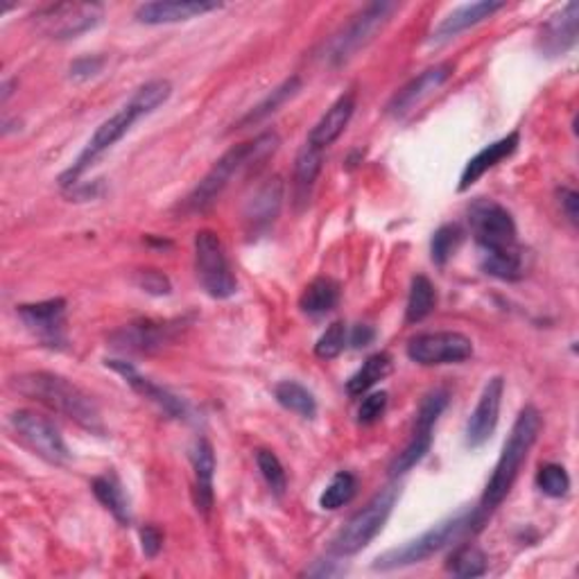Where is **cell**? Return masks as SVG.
Wrapping results in <instances>:
<instances>
[{"label":"cell","instance_id":"1","mask_svg":"<svg viewBox=\"0 0 579 579\" xmlns=\"http://www.w3.org/2000/svg\"><path fill=\"white\" fill-rule=\"evenodd\" d=\"M170 95H173V84H170L167 80H150L143 86L136 89L125 105L95 129V134L84 146V150L73 161V165L68 167L66 173H61V177H59L61 188L78 186L80 177L102 154L109 152L120 139H125L129 129L139 123L143 116H150L159 107H163L165 102L170 100Z\"/></svg>","mask_w":579,"mask_h":579},{"label":"cell","instance_id":"2","mask_svg":"<svg viewBox=\"0 0 579 579\" xmlns=\"http://www.w3.org/2000/svg\"><path fill=\"white\" fill-rule=\"evenodd\" d=\"M10 387L30 401L46 405L48 410L68 417L89 432L105 435V424H102L97 403L91 398V394H86L73 381L59 377V373L25 371L10 379Z\"/></svg>","mask_w":579,"mask_h":579},{"label":"cell","instance_id":"3","mask_svg":"<svg viewBox=\"0 0 579 579\" xmlns=\"http://www.w3.org/2000/svg\"><path fill=\"white\" fill-rule=\"evenodd\" d=\"M281 146V139L277 131H263L256 139L245 141L241 146H233L229 152H224L213 167L209 170L204 180L190 190V195L184 199V213H204L209 211L213 204L220 199V195L238 180L241 175L250 173L256 165L267 161Z\"/></svg>","mask_w":579,"mask_h":579},{"label":"cell","instance_id":"4","mask_svg":"<svg viewBox=\"0 0 579 579\" xmlns=\"http://www.w3.org/2000/svg\"><path fill=\"white\" fill-rule=\"evenodd\" d=\"M541 428H543L541 413L536 410L534 405H525L523 410L519 413L514 426H512V432L507 435L500 458L494 466L491 478H489L485 494L480 498V509L487 517L509 496V491H512L532 447L536 444Z\"/></svg>","mask_w":579,"mask_h":579},{"label":"cell","instance_id":"5","mask_svg":"<svg viewBox=\"0 0 579 579\" xmlns=\"http://www.w3.org/2000/svg\"><path fill=\"white\" fill-rule=\"evenodd\" d=\"M485 519H487V514L483 512L480 507L478 509H460L458 514L439 521L437 525H432L430 530H426L417 539L405 541L403 546H396V548L383 553L377 559V564H373V570L385 572V570H396V568H407V566L421 564V561L430 559L432 555L449 548L451 543L460 541L468 532L480 530Z\"/></svg>","mask_w":579,"mask_h":579},{"label":"cell","instance_id":"6","mask_svg":"<svg viewBox=\"0 0 579 579\" xmlns=\"http://www.w3.org/2000/svg\"><path fill=\"white\" fill-rule=\"evenodd\" d=\"M396 498H398V489L396 487H387V489H383V491H379L377 496H373L360 509V512H356L347 521V525L335 534L333 546H331L333 555H337V557H354L360 551H364L369 543L383 532L387 519L394 512Z\"/></svg>","mask_w":579,"mask_h":579},{"label":"cell","instance_id":"7","mask_svg":"<svg viewBox=\"0 0 579 579\" xmlns=\"http://www.w3.org/2000/svg\"><path fill=\"white\" fill-rule=\"evenodd\" d=\"M195 275L211 299H231L238 292V279L224 243L213 229H199L195 233Z\"/></svg>","mask_w":579,"mask_h":579},{"label":"cell","instance_id":"8","mask_svg":"<svg viewBox=\"0 0 579 579\" xmlns=\"http://www.w3.org/2000/svg\"><path fill=\"white\" fill-rule=\"evenodd\" d=\"M468 227L475 245L480 247V254L507 252L519 247L517 222L502 204L496 199L478 197L468 207Z\"/></svg>","mask_w":579,"mask_h":579},{"label":"cell","instance_id":"9","mask_svg":"<svg viewBox=\"0 0 579 579\" xmlns=\"http://www.w3.org/2000/svg\"><path fill=\"white\" fill-rule=\"evenodd\" d=\"M398 10L396 3H385V0H379V3H369L364 5L351 21L339 30L335 37L328 42L326 48V61L333 66H343L347 63L360 48H364L373 34H377L390 16Z\"/></svg>","mask_w":579,"mask_h":579},{"label":"cell","instance_id":"10","mask_svg":"<svg viewBox=\"0 0 579 579\" xmlns=\"http://www.w3.org/2000/svg\"><path fill=\"white\" fill-rule=\"evenodd\" d=\"M105 19V8L97 3H55L32 14V23L48 39H78L95 30Z\"/></svg>","mask_w":579,"mask_h":579},{"label":"cell","instance_id":"11","mask_svg":"<svg viewBox=\"0 0 579 579\" xmlns=\"http://www.w3.org/2000/svg\"><path fill=\"white\" fill-rule=\"evenodd\" d=\"M451 401L449 390H432L424 396L421 405H419V413H417V424H415V432L413 439L407 441V447L394 458V462L390 464V475L392 478H401L407 471H413L428 453L432 447V432L435 426L441 417V413L447 410V405Z\"/></svg>","mask_w":579,"mask_h":579},{"label":"cell","instance_id":"12","mask_svg":"<svg viewBox=\"0 0 579 579\" xmlns=\"http://www.w3.org/2000/svg\"><path fill=\"white\" fill-rule=\"evenodd\" d=\"M10 424L34 455L55 466H66L71 462V451H68L59 428L48 417L32 410H16L12 413Z\"/></svg>","mask_w":579,"mask_h":579},{"label":"cell","instance_id":"13","mask_svg":"<svg viewBox=\"0 0 579 579\" xmlns=\"http://www.w3.org/2000/svg\"><path fill=\"white\" fill-rule=\"evenodd\" d=\"M405 351L407 358L421 367L460 364L473 356V343L458 331H435L413 337Z\"/></svg>","mask_w":579,"mask_h":579},{"label":"cell","instance_id":"14","mask_svg":"<svg viewBox=\"0 0 579 579\" xmlns=\"http://www.w3.org/2000/svg\"><path fill=\"white\" fill-rule=\"evenodd\" d=\"M182 322H154L139 320L120 326L112 333L109 343L125 354H154L175 339Z\"/></svg>","mask_w":579,"mask_h":579},{"label":"cell","instance_id":"15","mask_svg":"<svg viewBox=\"0 0 579 579\" xmlns=\"http://www.w3.org/2000/svg\"><path fill=\"white\" fill-rule=\"evenodd\" d=\"M455 73V63L453 61H441L435 63L421 76H417L415 80L407 82L387 105V114L392 118H405L407 114H413L426 97H430L435 91H439L444 86Z\"/></svg>","mask_w":579,"mask_h":579},{"label":"cell","instance_id":"16","mask_svg":"<svg viewBox=\"0 0 579 579\" xmlns=\"http://www.w3.org/2000/svg\"><path fill=\"white\" fill-rule=\"evenodd\" d=\"M502 394H505V379L494 377L487 381L478 403H475V410L471 413L466 421V447L468 449H480L491 439L496 432L498 419H500V405H502Z\"/></svg>","mask_w":579,"mask_h":579},{"label":"cell","instance_id":"17","mask_svg":"<svg viewBox=\"0 0 579 579\" xmlns=\"http://www.w3.org/2000/svg\"><path fill=\"white\" fill-rule=\"evenodd\" d=\"M19 317L25 328L39 337L48 347L63 345V326H66V301L63 299H46L37 303H21Z\"/></svg>","mask_w":579,"mask_h":579},{"label":"cell","instance_id":"18","mask_svg":"<svg viewBox=\"0 0 579 579\" xmlns=\"http://www.w3.org/2000/svg\"><path fill=\"white\" fill-rule=\"evenodd\" d=\"M107 369L116 371L118 377L136 392L139 396L148 398L150 403H154L161 413H165L170 419H184L188 415V407L186 403L173 394L170 390L157 385L152 379L143 377V373L136 369L131 362L127 360H105Z\"/></svg>","mask_w":579,"mask_h":579},{"label":"cell","instance_id":"19","mask_svg":"<svg viewBox=\"0 0 579 579\" xmlns=\"http://www.w3.org/2000/svg\"><path fill=\"white\" fill-rule=\"evenodd\" d=\"M190 462H193V498L197 512L209 519L216 505V451L209 439L199 437L193 449H190Z\"/></svg>","mask_w":579,"mask_h":579},{"label":"cell","instance_id":"20","mask_svg":"<svg viewBox=\"0 0 579 579\" xmlns=\"http://www.w3.org/2000/svg\"><path fill=\"white\" fill-rule=\"evenodd\" d=\"M216 10H222V3H209V0H157V3H143L136 8L134 19L143 25H173Z\"/></svg>","mask_w":579,"mask_h":579},{"label":"cell","instance_id":"21","mask_svg":"<svg viewBox=\"0 0 579 579\" xmlns=\"http://www.w3.org/2000/svg\"><path fill=\"white\" fill-rule=\"evenodd\" d=\"M283 195H286V184L279 175L265 180L254 195L247 199L243 218L250 227L252 233L267 231L281 213L283 207Z\"/></svg>","mask_w":579,"mask_h":579},{"label":"cell","instance_id":"22","mask_svg":"<svg viewBox=\"0 0 579 579\" xmlns=\"http://www.w3.org/2000/svg\"><path fill=\"white\" fill-rule=\"evenodd\" d=\"M577 23H579V5L568 3L561 12H557L546 25L541 27L536 37V48L543 57H564L577 44Z\"/></svg>","mask_w":579,"mask_h":579},{"label":"cell","instance_id":"23","mask_svg":"<svg viewBox=\"0 0 579 579\" xmlns=\"http://www.w3.org/2000/svg\"><path fill=\"white\" fill-rule=\"evenodd\" d=\"M519 146H521V134L512 131V134L502 136V139L489 143L487 148H483L475 157H471L462 170V175H460L458 193H466L471 186L478 184L491 167H496L498 163L512 157L519 150Z\"/></svg>","mask_w":579,"mask_h":579},{"label":"cell","instance_id":"24","mask_svg":"<svg viewBox=\"0 0 579 579\" xmlns=\"http://www.w3.org/2000/svg\"><path fill=\"white\" fill-rule=\"evenodd\" d=\"M356 105H358V100H356L354 91L339 95L333 105L326 109V114L317 120V125L311 129L309 143L315 148H322V150L333 146L349 127V123L356 114Z\"/></svg>","mask_w":579,"mask_h":579},{"label":"cell","instance_id":"25","mask_svg":"<svg viewBox=\"0 0 579 579\" xmlns=\"http://www.w3.org/2000/svg\"><path fill=\"white\" fill-rule=\"evenodd\" d=\"M502 8H505V3H498V0H478V3L460 5L449 16L439 21V25L432 32V44H444V42L455 39L460 32L491 19Z\"/></svg>","mask_w":579,"mask_h":579},{"label":"cell","instance_id":"26","mask_svg":"<svg viewBox=\"0 0 579 579\" xmlns=\"http://www.w3.org/2000/svg\"><path fill=\"white\" fill-rule=\"evenodd\" d=\"M324 152L326 150L315 148L305 141L297 154V161H294V207L297 211L305 209L311 204L315 184L324 167Z\"/></svg>","mask_w":579,"mask_h":579},{"label":"cell","instance_id":"27","mask_svg":"<svg viewBox=\"0 0 579 579\" xmlns=\"http://www.w3.org/2000/svg\"><path fill=\"white\" fill-rule=\"evenodd\" d=\"M91 491L97 498V502L112 512V517L120 523V525H129L131 523V505L129 498L120 485V480L116 478L114 473H105V475H97L91 483Z\"/></svg>","mask_w":579,"mask_h":579},{"label":"cell","instance_id":"28","mask_svg":"<svg viewBox=\"0 0 579 579\" xmlns=\"http://www.w3.org/2000/svg\"><path fill=\"white\" fill-rule=\"evenodd\" d=\"M480 267L485 275L498 279V281H521L525 277V250L519 245L507 252H494V254H480Z\"/></svg>","mask_w":579,"mask_h":579},{"label":"cell","instance_id":"29","mask_svg":"<svg viewBox=\"0 0 579 579\" xmlns=\"http://www.w3.org/2000/svg\"><path fill=\"white\" fill-rule=\"evenodd\" d=\"M337 301H339V283L331 277H317L305 286L299 299V309L311 317H322L335 309Z\"/></svg>","mask_w":579,"mask_h":579},{"label":"cell","instance_id":"30","mask_svg":"<svg viewBox=\"0 0 579 579\" xmlns=\"http://www.w3.org/2000/svg\"><path fill=\"white\" fill-rule=\"evenodd\" d=\"M299 91H301V78L299 76H292V78L283 80L275 91L267 93L265 100H260L258 105L241 123H238L235 129H245V127H254V125L263 123L271 114H277L286 105V102H290Z\"/></svg>","mask_w":579,"mask_h":579},{"label":"cell","instance_id":"31","mask_svg":"<svg viewBox=\"0 0 579 579\" xmlns=\"http://www.w3.org/2000/svg\"><path fill=\"white\" fill-rule=\"evenodd\" d=\"M275 398L288 413H294L301 419L317 417V398L315 394L297 381H281L275 387Z\"/></svg>","mask_w":579,"mask_h":579},{"label":"cell","instance_id":"32","mask_svg":"<svg viewBox=\"0 0 579 579\" xmlns=\"http://www.w3.org/2000/svg\"><path fill=\"white\" fill-rule=\"evenodd\" d=\"M390 371H392V358H390V354H385V351L373 354V356H369L362 362V367L347 381V392L351 396H362L373 385H379L387 377Z\"/></svg>","mask_w":579,"mask_h":579},{"label":"cell","instance_id":"33","mask_svg":"<svg viewBox=\"0 0 579 579\" xmlns=\"http://www.w3.org/2000/svg\"><path fill=\"white\" fill-rule=\"evenodd\" d=\"M437 305V290L432 281L424 275H417L410 283V294H407V309H405V322L407 324H419L424 322Z\"/></svg>","mask_w":579,"mask_h":579},{"label":"cell","instance_id":"34","mask_svg":"<svg viewBox=\"0 0 579 579\" xmlns=\"http://www.w3.org/2000/svg\"><path fill=\"white\" fill-rule=\"evenodd\" d=\"M356 491H358V478H356V475L349 473V471H339V473L333 475L328 487L322 491L320 507L328 509V512H335V509L349 505L354 500Z\"/></svg>","mask_w":579,"mask_h":579},{"label":"cell","instance_id":"35","mask_svg":"<svg viewBox=\"0 0 579 579\" xmlns=\"http://www.w3.org/2000/svg\"><path fill=\"white\" fill-rule=\"evenodd\" d=\"M447 570L453 572L455 577L468 579V577H483L487 572V555L478 548V546H462L458 548L449 561H447Z\"/></svg>","mask_w":579,"mask_h":579},{"label":"cell","instance_id":"36","mask_svg":"<svg viewBox=\"0 0 579 579\" xmlns=\"http://www.w3.org/2000/svg\"><path fill=\"white\" fill-rule=\"evenodd\" d=\"M462 241H464V231L460 229V224L439 227L432 233V241H430L432 263L439 267H444L453 258V254L460 250Z\"/></svg>","mask_w":579,"mask_h":579},{"label":"cell","instance_id":"37","mask_svg":"<svg viewBox=\"0 0 579 579\" xmlns=\"http://www.w3.org/2000/svg\"><path fill=\"white\" fill-rule=\"evenodd\" d=\"M256 466L263 475V480L267 483L269 491L275 494L277 498H283L286 489H288V475H286V468H283L279 455L275 451L258 449L256 451Z\"/></svg>","mask_w":579,"mask_h":579},{"label":"cell","instance_id":"38","mask_svg":"<svg viewBox=\"0 0 579 579\" xmlns=\"http://www.w3.org/2000/svg\"><path fill=\"white\" fill-rule=\"evenodd\" d=\"M536 487L548 498H564L570 491V475L561 464H541L536 471Z\"/></svg>","mask_w":579,"mask_h":579},{"label":"cell","instance_id":"39","mask_svg":"<svg viewBox=\"0 0 579 579\" xmlns=\"http://www.w3.org/2000/svg\"><path fill=\"white\" fill-rule=\"evenodd\" d=\"M347 343H349V331H347V324L345 322H333L324 333L322 337L317 339L315 345V356L320 360H333L337 358L339 354H343L347 349Z\"/></svg>","mask_w":579,"mask_h":579},{"label":"cell","instance_id":"40","mask_svg":"<svg viewBox=\"0 0 579 579\" xmlns=\"http://www.w3.org/2000/svg\"><path fill=\"white\" fill-rule=\"evenodd\" d=\"M134 286L152 297H167L170 292H173V283H170L167 275H163L161 269H154V267H146V269L136 271Z\"/></svg>","mask_w":579,"mask_h":579},{"label":"cell","instance_id":"41","mask_svg":"<svg viewBox=\"0 0 579 579\" xmlns=\"http://www.w3.org/2000/svg\"><path fill=\"white\" fill-rule=\"evenodd\" d=\"M387 392H371L362 398L360 403V410H358V421L362 426H371V424H377L383 419L385 410H387Z\"/></svg>","mask_w":579,"mask_h":579},{"label":"cell","instance_id":"42","mask_svg":"<svg viewBox=\"0 0 579 579\" xmlns=\"http://www.w3.org/2000/svg\"><path fill=\"white\" fill-rule=\"evenodd\" d=\"M105 66H107V57L84 55L71 63V68H68V76H71V80H76V82H86V80L100 76Z\"/></svg>","mask_w":579,"mask_h":579},{"label":"cell","instance_id":"43","mask_svg":"<svg viewBox=\"0 0 579 579\" xmlns=\"http://www.w3.org/2000/svg\"><path fill=\"white\" fill-rule=\"evenodd\" d=\"M141 548H143V555L148 559H154L161 553V548H163V534H161L159 528H154V525L141 528Z\"/></svg>","mask_w":579,"mask_h":579},{"label":"cell","instance_id":"44","mask_svg":"<svg viewBox=\"0 0 579 579\" xmlns=\"http://www.w3.org/2000/svg\"><path fill=\"white\" fill-rule=\"evenodd\" d=\"M557 195H559V204H561V209H564L568 222L572 227H577V222H579V195H577V190L561 188Z\"/></svg>","mask_w":579,"mask_h":579},{"label":"cell","instance_id":"45","mask_svg":"<svg viewBox=\"0 0 579 579\" xmlns=\"http://www.w3.org/2000/svg\"><path fill=\"white\" fill-rule=\"evenodd\" d=\"M373 337H377V331H373V328L367 326V324H360V326H356L354 333H351V345H354L356 349H364V347H369V345L373 343Z\"/></svg>","mask_w":579,"mask_h":579},{"label":"cell","instance_id":"46","mask_svg":"<svg viewBox=\"0 0 579 579\" xmlns=\"http://www.w3.org/2000/svg\"><path fill=\"white\" fill-rule=\"evenodd\" d=\"M333 564L335 561H328L324 566V561H317V566L311 568V570H305V575H311V577H335V575H343L345 572V568H335Z\"/></svg>","mask_w":579,"mask_h":579},{"label":"cell","instance_id":"47","mask_svg":"<svg viewBox=\"0 0 579 579\" xmlns=\"http://www.w3.org/2000/svg\"><path fill=\"white\" fill-rule=\"evenodd\" d=\"M12 86H14V80H5V82H3V95H0V100H3V102L10 100V95H12Z\"/></svg>","mask_w":579,"mask_h":579}]
</instances>
